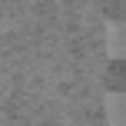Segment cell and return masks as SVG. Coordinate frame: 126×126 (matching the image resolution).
<instances>
[{
  "mask_svg": "<svg viewBox=\"0 0 126 126\" xmlns=\"http://www.w3.org/2000/svg\"><path fill=\"white\" fill-rule=\"evenodd\" d=\"M103 50H106L110 60H126V20H106Z\"/></svg>",
  "mask_w": 126,
  "mask_h": 126,
  "instance_id": "1",
  "label": "cell"
},
{
  "mask_svg": "<svg viewBox=\"0 0 126 126\" xmlns=\"http://www.w3.org/2000/svg\"><path fill=\"white\" fill-rule=\"evenodd\" d=\"M103 120L106 126H126V90H110L103 96Z\"/></svg>",
  "mask_w": 126,
  "mask_h": 126,
  "instance_id": "2",
  "label": "cell"
}]
</instances>
